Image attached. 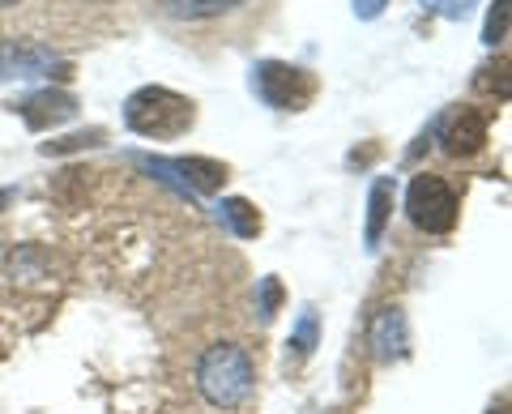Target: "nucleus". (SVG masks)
I'll return each mask as SVG.
<instances>
[{
    "instance_id": "obj_1",
    "label": "nucleus",
    "mask_w": 512,
    "mask_h": 414,
    "mask_svg": "<svg viewBox=\"0 0 512 414\" xmlns=\"http://www.w3.org/2000/svg\"><path fill=\"white\" fill-rule=\"evenodd\" d=\"M252 385H256L252 359L239 346H231V342L210 346L201 355V363H197V389H201L205 402L218 406V410L244 406L252 397Z\"/></svg>"
},
{
    "instance_id": "obj_2",
    "label": "nucleus",
    "mask_w": 512,
    "mask_h": 414,
    "mask_svg": "<svg viewBox=\"0 0 512 414\" xmlns=\"http://www.w3.org/2000/svg\"><path fill=\"white\" fill-rule=\"evenodd\" d=\"M192 99L184 94H175L167 86H146L137 94H128L124 103V124L141 137H154V141H171L192 129Z\"/></svg>"
},
{
    "instance_id": "obj_3",
    "label": "nucleus",
    "mask_w": 512,
    "mask_h": 414,
    "mask_svg": "<svg viewBox=\"0 0 512 414\" xmlns=\"http://www.w3.org/2000/svg\"><path fill=\"white\" fill-rule=\"evenodd\" d=\"M252 90L265 107L278 111H303L316 94V77L299 65H282V60H261L252 69Z\"/></svg>"
},
{
    "instance_id": "obj_4",
    "label": "nucleus",
    "mask_w": 512,
    "mask_h": 414,
    "mask_svg": "<svg viewBox=\"0 0 512 414\" xmlns=\"http://www.w3.org/2000/svg\"><path fill=\"white\" fill-rule=\"evenodd\" d=\"M457 193L448 188L440 175H414L406 188V214L419 231L427 235H448L457 227Z\"/></svg>"
},
{
    "instance_id": "obj_5",
    "label": "nucleus",
    "mask_w": 512,
    "mask_h": 414,
    "mask_svg": "<svg viewBox=\"0 0 512 414\" xmlns=\"http://www.w3.org/2000/svg\"><path fill=\"white\" fill-rule=\"evenodd\" d=\"M137 163L150 175H158V180L175 184L184 197L218 193V188L227 184V167L214 163V158H150V154H137Z\"/></svg>"
},
{
    "instance_id": "obj_6",
    "label": "nucleus",
    "mask_w": 512,
    "mask_h": 414,
    "mask_svg": "<svg viewBox=\"0 0 512 414\" xmlns=\"http://www.w3.org/2000/svg\"><path fill=\"white\" fill-rule=\"evenodd\" d=\"M483 141H487V116H483V111L461 107L457 116H448V124H444V150L453 158L478 154V150H483Z\"/></svg>"
},
{
    "instance_id": "obj_7",
    "label": "nucleus",
    "mask_w": 512,
    "mask_h": 414,
    "mask_svg": "<svg viewBox=\"0 0 512 414\" xmlns=\"http://www.w3.org/2000/svg\"><path fill=\"white\" fill-rule=\"evenodd\" d=\"M30 129H52V124H64V120H73V111L77 103L69 99L64 90H43V94H30V99L18 107Z\"/></svg>"
},
{
    "instance_id": "obj_8",
    "label": "nucleus",
    "mask_w": 512,
    "mask_h": 414,
    "mask_svg": "<svg viewBox=\"0 0 512 414\" xmlns=\"http://www.w3.org/2000/svg\"><path fill=\"white\" fill-rule=\"evenodd\" d=\"M376 355L380 359H402L406 355V316L389 308V312H380V321H376Z\"/></svg>"
},
{
    "instance_id": "obj_9",
    "label": "nucleus",
    "mask_w": 512,
    "mask_h": 414,
    "mask_svg": "<svg viewBox=\"0 0 512 414\" xmlns=\"http://www.w3.org/2000/svg\"><path fill=\"white\" fill-rule=\"evenodd\" d=\"M389 214H393V180H376L372 197H367V248L380 244L384 227H389Z\"/></svg>"
},
{
    "instance_id": "obj_10",
    "label": "nucleus",
    "mask_w": 512,
    "mask_h": 414,
    "mask_svg": "<svg viewBox=\"0 0 512 414\" xmlns=\"http://www.w3.org/2000/svg\"><path fill=\"white\" fill-rule=\"evenodd\" d=\"M218 218L227 222L239 240H252V235L261 231V214H256V205L244 201V197H227V201H222L218 205Z\"/></svg>"
},
{
    "instance_id": "obj_11",
    "label": "nucleus",
    "mask_w": 512,
    "mask_h": 414,
    "mask_svg": "<svg viewBox=\"0 0 512 414\" xmlns=\"http://www.w3.org/2000/svg\"><path fill=\"white\" fill-rule=\"evenodd\" d=\"M175 18H214V13L235 9L239 0H167Z\"/></svg>"
},
{
    "instance_id": "obj_12",
    "label": "nucleus",
    "mask_w": 512,
    "mask_h": 414,
    "mask_svg": "<svg viewBox=\"0 0 512 414\" xmlns=\"http://www.w3.org/2000/svg\"><path fill=\"white\" fill-rule=\"evenodd\" d=\"M474 5L478 0H419L423 13H436V18H448V22H461Z\"/></svg>"
},
{
    "instance_id": "obj_13",
    "label": "nucleus",
    "mask_w": 512,
    "mask_h": 414,
    "mask_svg": "<svg viewBox=\"0 0 512 414\" xmlns=\"http://www.w3.org/2000/svg\"><path fill=\"white\" fill-rule=\"evenodd\" d=\"M508 39V0H495V9L487 13V26H483V43L495 47Z\"/></svg>"
},
{
    "instance_id": "obj_14",
    "label": "nucleus",
    "mask_w": 512,
    "mask_h": 414,
    "mask_svg": "<svg viewBox=\"0 0 512 414\" xmlns=\"http://www.w3.org/2000/svg\"><path fill=\"white\" fill-rule=\"evenodd\" d=\"M278 299H282L278 278H261V286H256V312H261V321H274Z\"/></svg>"
},
{
    "instance_id": "obj_15",
    "label": "nucleus",
    "mask_w": 512,
    "mask_h": 414,
    "mask_svg": "<svg viewBox=\"0 0 512 414\" xmlns=\"http://www.w3.org/2000/svg\"><path fill=\"white\" fill-rule=\"evenodd\" d=\"M291 346H295V355H312V346H316V312L312 308H303Z\"/></svg>"
},
{
    "instance_id": "obj_16",
    "label": "nucleus",
    "mask_w": 512,
    "mask_h": 414,
    "mask_svg": "<svg viewBox=\"0 0 512 414\" xmlns=\"http://www.w3.org/2000/svg\"><path fill=\"white\" fill-rule=\"evenodd\" d=\"M350 5H355V18L372 22V18H380V13H384V5H389V0H350Z\"/></svg>"
},
{
    "instance_id": "obj_17",
    "label": "nucleus",
    "mask_w": 512,
    "mask_h": 414,
    "mask_svg": "<svg viewBox=\"0 0 512 414\" xmlns=\"http://www.w3.org/2000/svg\"><path fill=\"white\" fill-rule=\"evenodd\" d=\"M9 201H13V193H9V188H0V210H5Z\"/></svg>"
},
{
    "instance_id": "obj_18",
    "label": "nucleus",
    "mask_w": 512,
    "mask_h": 414,
    "mask_svg": "<svg viewBox=\"0 0 512 414\" xmlns=\"http://www.w3.org/2000/svg\"><path fill=\"white\" fill-rule=\"evenodd\" d=\"M0 5H18V0H0Z\"/></svg>"
}]
</instances>
